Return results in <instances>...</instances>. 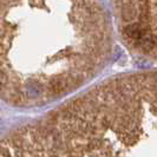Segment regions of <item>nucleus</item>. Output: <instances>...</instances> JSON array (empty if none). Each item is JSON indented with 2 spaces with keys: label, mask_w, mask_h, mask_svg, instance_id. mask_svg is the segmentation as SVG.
Segmentation results:
<instances>
[{
  "label": "nucleus",
  "mask_w": 157,
  "mask_h": 157,
  "mask_svg": "<svg viewBox=\"0 0 157 157\" xmlns=\"http://www.w3.org/2000/svg\"><path fill=\"white\" fill-rule=\"evenodd\" d=\"M101 0H0V94L38 105L91 78L110 52Z\"/></svg>",
  "instance_id": "1"
},
{
  "label": "nucleus",
  "mask_w": 157,
  "mask_h": 157,
  "mask_svg": "<svg viewBox=\"0 0 157 157\" xmlns=\"http://www.w3.org/2000/svg\"><path fill=\"white\" fill-rule=\"evenodd\" d=\"M0 157H156V77L104 83L0 143Z\"/></svg>",
  "instance_id": "2"
},
{
  "label": "nucleus",
  "mask_w": 157,
  "mask_h": 157,
  "mask_svg": "<svg viewBox=\"0 0 157 157\" xmlns=\"http://www.w3.org/2000/svg\"><path fill=\"white\" fill-rule=\"evenodd\" d=\"M124 40L141 55L156 56V0H115Z\"/></svg>",
  "instance_id": "3"
}]
</instances>
